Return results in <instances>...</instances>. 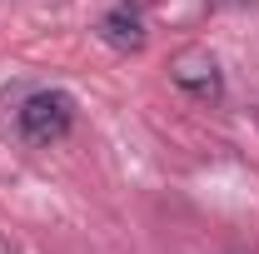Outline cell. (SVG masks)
<instances>
[{
	"mask_svg": "<svg viewBox=\"0 0 259 254\" xmlns=\"http://www.w3.org/2000/svg\"><path fill=\"white\" fill-rule=\"evenodd\" d=\"M15 125H20V135H25L30 145H55V140H65L70 125H75V100L65 95V90H35V95L20 100Z\"/></svg>",
	"mask_w": 259,
	"mask_h": 254,
	"instance_id": "1",
	"label": "cell"
},
{
	"mask_svg": "<svg viewBox=\"0 0 259 254\" xmlns=\"http://www.w3.org/2000/svg\"><path fill=\"white\" fill-rule=\"evenodd\" d=\"M0 254H15V249H10V239H5V234H0Z\"/></svg>",
	"mask_w": 259,
	"mask_h": 254,
	"instance_id": "4",
	"label": "cell"
},
{
	"mask_svg": "<svg viewBox=\"0 0 259 254\" xmlns=\"http://www.w3.org/2000/svg\"><path fill=\"white\" fill-rule=\"evenodd\" d=\"M169 80H175L185 95L204 100V105H214V100L225 95V75H220V60H214L209 50H199V45L180 50V55L169 60Z\"/></svg>",
	"mask_w": 259,
	"mask_h": 254,
	"instance_id": "2",
	"label": "cell"
},
{
	"mask_svg": "<svg viewBox=\"0 0 259 254\" xmlns=\"http://www.w3.org/2000/svg\"><path fill=\"white\" fill-rule=\"evenodd\" d=\"M100 40H105L110 50H120V55H140V50H145V15H140L135 5L105 10V15H100Z\"/></svg>",
	"mask_w": 259,
	"mask_h": 254,
	"instance_id": "3",
	"label": "cell"
}]
</instances>
